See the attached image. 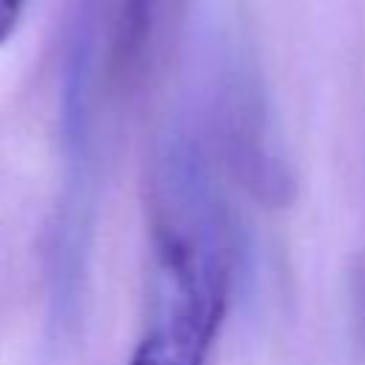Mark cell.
Here are the masks:
<instances>
[{
  "mask_svg": "<svg viewBox=\"0 0 365 365\" xmlns=\"http://www.w3.org/2000/svg\"><path fill=\"white\" fill-rule=\"evenodd\" d=\"M151 317L128 365H208L231 294V228L214 191L177 188L151 208Z\"/></svg>",
  "mask_w": 365,
  "mask_h": 365,
  "instance_id": "1",
  "label": "cell"
},
{
  "mask_svg": "<svg viewBox=\"0 0 365 365\" xmlns=\"http://www.w3.org/2000/svg\"><path fill=\"white\" fill-rule=\"evenodd\" d=\"M163 0H123L120 3V17L114 29V66L125 77L131 74L151 40L154 20L160 11Z\"/></svg>",
  "mask_w": 365,
  "mask_h": 365,
  "instance_id": "2",
  "label": "cell"
},
{
  "mask_svg": "<svg viewBox=\"0 0 365 365\" xmlns=\"http://www.w3.org/2000/svg\"><path fill=\"white\" fill-rule=\"evenodd\" d=\"M23 9H26V0H0V46L17 31Z\"/></svg>",
  "mask_w": 365,
  "mask_h": 365,
  "instance_id": "3",
  "label": "cell"
}]
</instances>
